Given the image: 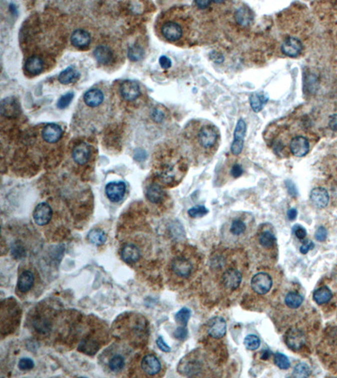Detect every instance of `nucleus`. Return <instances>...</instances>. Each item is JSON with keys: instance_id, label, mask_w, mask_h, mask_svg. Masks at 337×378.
Masks as SVG:
<instances>
[{"instance_id": "nucleus-1", "label": "nucleus", "mask_w": 337, "mask_h": 378, "mask_svg": "<svg viewBox=\"0 0 337 378\" xmlns=\"http://www.w3.org/2000/svg\"><path fill=\"white\" fill-rule=\"evenodd\" d=\"M193 18L188 8L180 7L165 14L159 27L162 37L173 44H185L192 34Z\"/></svg>"}, {"instance_id": "nucleus-2", "label": "nucleus", "mask_w": 337, "mask_h": 378, "mask_svg": "<svg viewBox=\"0 0 337 378\" xmlns=\"http://www.w3.org/2000/svg\"><path fill=\"white\" fill-rule=\"evenodd\" d=\"M219 134L218 129L211 124H205L200 126L196 134L197 145L204 152H214L219 144Z\"/></svg>"}, {"instance_id": "nucleus-3", "label": "nucleus", "mask_w": 337, "mask_h": 378, "mask_svg": "<svg viewBox=\"0 0 337 378\" xmlns=\"http://www.w3.org/2000/svg\"><path fill=\"white\" fill-rule=\"evenodd\" d=\"M289 149L294 156L303 157L306 156L310 151V140L303 134L294 135L289 140Z\"/></svg>"}, {"instance_id": "nucleus-4", "label": "nucleus", "mask_w": 337, "mask_h": 378, "mask_svg": "<svg viewBox=\"0 0 337 378\" xmlns=\"http://www.w3.org/2000/svg\"><path fill=\"white\" fill-rule=\"evenodd\" d=\"M251 283L254 292L260 295H264L269 292L273 287V279L268 274L260 272L252 277Z\"/></svg>"}, {"instance_id": "nucleus-5", "label": "nucleus", "mask_w": 337, "mask_h": 378, "mask_svg": "<svg viewBox=\"0 0 337 378\" xmlns=\"http://www.w3.org/2000/svg\"><path fill=\"white\" fill-rule=\"evenodd\" d=\"M105 365L107 367L109 372H111L113 374H118L126 368L127 359L124 355L117 351L108 352V357L106 358Z\"/></svg>"}, {"instance_id": "nucleus-6", "label": "nucleus", "mask_w": 337, "mask_h": 378, "mask_svg": "<svg viewBox=\"0 0 337 378\" xmlns=\"http://www.w3.org/2000/svg\"><path fill=\"white\" fill-rule=\"evenodd\" d=\"M246 133V124L243 120L238 121L236 128L234 133V141L231 145V151L233 155L238 156L242 152L244 147V138Z\"/></svg>"}, {"instance_id": "nucleus-7", "label": "nucleus", "mask_w": 337, "mask_h": 378, "mask_svg": "<svg viewBox=\"0 0 337 378\" xmlns=\"http://www.w3.org/2000/svg\"><path fill=\"white\" fill-rule=\"evenodd\" d=\"M140 368L146 376H156L161 371V363L154 355H146L141 361Z\"/></svg>"}, {"instance_id": "nucleus-8", "label": "nucleus", "mask_w": 337, "mask_h": 378, "mask_svg": "<svg viewBox=\"0 0 337 378\" xmlns=\"http://www.w3.org/2000/svg\"><path fill=\"white\" fill-rule=\"evenodd\" d=\"M52 218V209L46 203H40L35 207L33 213V219L35 224L40 226L47 225Z\"/></svg>"}, {"instance_id": "nucleus-9", "label": "nucleus", "mask_w": 337, "mask_h": 378, "mask_svg": "<svg viewBox=\"0 0 337 378\" xmlns=\"http://www.w3.org/2000/svg\"><path fill=\"white\" fill-rule=\"evenodd\" d=\"M306 338L301 330L298 329H291L287 332L285 335V342L289 349L294 352L299 351L305 346Z\"/></svg>"}, {"instance_id": "nucleus-10", "label": "nucleus", "mask_w": 337, "mask_h": 378, "mask_svg": "<svg viewBox=\"0 0 337 378\" xmlns=\"http://www.w3.org/2000/svg\"><path fill=\"white\" fill-rule=\"evenodd\" d=\"M83 102L87 108L95 110L105 102V94L99 89H89L84 94Z\"/></svg>"}, {"instance_id": "nucleus-11", "label": "nucleus", "mask_w": 337, "mask_h": 378, "mask_svg": "<svg viewBox=\"0 0 337 378\" xmlns=\"http://www.w3.org/2000/svg\"><path fill=\"white\" fill-rule=\"evenodd\" d=\"M120 94L126 101L131 102L140 96V89L138 83L134 81H124L120 87Z\"/></svg>"}, {"instance_id": "nucleus-12", "label": "nucleus", "mask_w": 337, "mask_h": 378, "mask_svg": "<svg viewBox=\"0 0 337 378\" xmlns=\"http://www.w3.org/2000/svg\"><path fill=\"white\" fill-rule=\"evenodd\" d=\"M126 193V184L123 182H111L105 187V194L113 203H117L123 199Z\"/></svg>"}, {"instance_id": "nucleus-13", "label": "nucleus", "mask_w": 337, "mask_h": 378, "mask_svg": "<svg viewBox=\"0 0 337 378\" xmlns=\"http://www.w3.org/2000/svg\"><path fill=\"white\" fill-rule=\"evenodd\" d=\"M226 321L222 317H214L209 320L208 325V335L214 339H220L226 334Z\"/></svg>"}, {"instance_id": "nucleus-14", "label": "nucleus", "mask_w": 337, "mask_h": 378, "mask_svg": "<svg viewBox=\"0 0 337 378\" xmlns=\"http://www.w3.org/2000/svg\"><path fill=\"white\" fill-rule=\"evenodd\" d=\"M242 282V274L236 269H229L222 276L224 287L229 290L237 289Z\"/></svg>"}, {"instance_id": "nucleus-15", "label": "nucleus", "mask_w": 337, "mask_h": 378, "mask_svg": "<svg viewBox=\"0 0 337 378\" xmlns=\"http://www.w3.org/2000/svg\"><path fill=\"white\" fill-rule=\"evenodd\" d=\"M171 269L176 276L187 277L192 271V264L186 258L176 257L171 263Z\"/></svg>"}, {"instance_id": "nucleus-16", "label": "nucleus", "mask_w": 337, "mask_h": 378, "mask_svg": "<svg viewBox=\"0 0 337 378\" xmlns=\"http://www.w3.org/2000/svg\"><path fill=\"white\" fill-rule=\"evenodd\" d=\"M62 128L57 124L51 123L46 125L41 131L42 139L49 144L57 142L62 138Z\"/></svg>"}, {"instance_id": "nucleus-17", "label": "nucleus", "mask_w": 337, "mask_h": 378, "mask_svg": "<svg viewBox=\"0 0 337 378\" xmlns=\"http://www.w3.org/2000/svg\"><path fill=\"white\" fill-rule=\"evenodd\" d=\"M302 50V42L296 37L288 38L282 45V51L288 57H298Z\"/></svg>"}, {"instance_id": "nucleus-18", "label": "nucleus", "mask_w": 337, "mask_h": 378, "mask_svg": "<svg viewBox=\"0 0 337 378\" xmlns=\"http://www.w3.org/2000/svg\"><path fill=\"white\" fill-rule=\"evenodd\" d=\"M71 43L74 47L78 49L86 48L89 46L91 40L89 33L86 30L78 29L74 30L71 35Z\"/></svg>"}, {"instance_id": "nucleus-19", "label": "nucleus", "mask_w": 337, "mask_h": 378, "mask_svg": "<svg viewBox=\"0 0 337 378\" xmlns=\"http://www.w3.org/2000/svg\"><path fill=\"white\" fill-rule=\"evenodd\" d=\"M121 259L127 264H133L139 260L141 257L140 250L133 244L125 245L121 248Z\"/></svg>"}, {"instance_id": "nucleus-20", "label": "nucleus", "mask_w": 337, "mask_h": 378, "mask_svg": "<svg viewBox=\"0 0 337 378\" xmlns=\"http://www.w3.org/2000/svg\"><path fill=\"white\" fill-rule=\"evenodd\" d=\"M73 161L78 165H84L90 157V149L86 143H80L76 145L72 153Z\"/></svg>"}, {"instance_id": "nucleus-21", "label": "nucleus", "mask_w": 337, "mask_h": 378, "mask_svg": "<svg viewBox=\"0 0 337 378\" xmlns=\"http://www.w3.org/2000/svg\"><path fill=\"white\" fill-rule=\"evenodd\" d=\"M310 199L317 208L323 209L326 208L329 203V193L325 188H316L311 192Z\"/></svg>"}, {"instance_id": "nucleus-22", "label": "nucleus", "mask_w": 337, "mask_h": 378, "mask_svg": "<svg viewBox=\"0 0 337 378\" xmlns=\"http://www.w3.org/2000/svg\"><path fill=\"white\" fill-rule=\"evenodd\" d=\"M43 67V61L38 56L29 57L24 64V68L26 70L27 73L30 75L35 76L40 74L42 72Z\"/></svg>"}, {"instance_id": "nucleus-23", "label": "nucleus", "mask_w": 337, "mask_h": 378, "mask_svg": "<svg viewBox=\"0 0 337 378\" xmlns=\"http://www.w3.org/2000/svg\"><path fill=\"white\" fill-rule=\"evenodd\" d=\"M35 282L34 274L30 271H24L18 278V289L21 292H27L32 288Z\"/></svg>"}, {"instance_id": "nucleus-24", "label": "nucleus", "mask_w": 337, "mask_h": 378, "mask_svg": "<svg viewBox=\"0 0 337 378\" xmlns=\"http://www.w3.org/2000/svg\"><path fill=\"white\" fill-rule=\"evenodd\" d=\"M94 56L99 63L107 65L113 59V53L111 49L105 46H97L94 51Z\"/></svg>"}, {"instance_id": "nucleus-25", "label": "nucleus", "mask_w": 337, "mask_h": 378, "mask_svg": "<svg viewBox=\"0 0 337 378\" xmlns=\"http://www.w3.org/2000/svg\"><path fill=\"white\" fill-rule=\"evenodd\" d=\"M332 297H333V293L332 290L330 289L327 286L320 287L315 291L313 294L314 300L320 305L329 303L330 301L332 300Z\"/></svg>"}, {"instance_id": "nucleus-26", "label": "nucleus", "mask_w": 337, "mask_h": 378, "mask_svg": "<svg viewBox=\"0 0 337 378\" xmlns=\"http://www.w3.org/2000/svg\"><path fill=\"white\" fill-rule=\"evenodd\" d=\"M164 197H165V192L161 188V186L154 183L148 187L147 190V198L148 201L151 202L153 204H158L163 200Z\"/></svg>"}, {"instance_id": "nucleus-27", "label": "nucleus", "mask_w": 337, "mask_h": 378, "mask_svg": "<svg viewBox=\"0 0 337 378\" xmlns=\"http://www.w3.org/2000/svg\"><path fill=\"white\" fill-rule=\"evenodd\" d=\"M78 77H79V73L78 71L73 67H69L60 73L58 76V81L62 84H68L77 80Z\"/></svg>"}, {"instance_id": "nucleus-28", "label": "nucleus", "mask_w": 337, "mask_h": 378, "mask_svg": "<svg viewBox=\"0 0 337 378\" xmlns=\"http://www.w3.org/2000/svg\"><path fill=\"white\" fill-rule=\"evenodd\" d=\"M304 301L302 296L296 292H290L285 297V303L290 309H298Z\"/></svg>"}, {"instance_id": "nucleus-29", "label": "nucleus", "mask_w": 337, "mask_h": 378, "mask_svg": "<svg viewBox=\"0 0 337 378\" xmlns=\"http://www.w3.org/2000/svg\"><path fill=\"white\" fill-rule=\"evenodd\" d=\"M258 242L265 249H270L276 244L277 239L275 236L270 231H264L259 236Z\"/></svg>"}, {"instance_id": "nucleus-30", "label": "nucleus", "mask_w": 337, "mask_h": 378, "mask_svg": "<svg viewBox=\"0 0 337 378\" xmlns=\"http://www.w3.org/2000/svg\"><path fill=\"white\" fill-rule=\"evenodd\" d=\"M88 239L93 244L100 246L106 242L107 236L104 231L99 229H95L89 231V233L88 234Z\"/></svg>"}, {"instance_id": "nucleus-31", "label": "nucleus", "mask_w": 337, "mask_h": 378, "mask_svg": "<svg viewBox=\"0 0 337 378\" xmlns=\"http://www.w3.org/2000/svg\"><path fill=\"white\" fill-rule=\"evenodd\" d=\"M268 100V97L265 96L263 94H253L251 95L250 101H251V106L252 110L255 112H260L262 110V108L266 105V103Z\"/></svg>"}, {"instance_id": "nucleus-32", "label": "nucleus", "mask_w": 337, "mask_h": 378, "mask_svg": "<svg viewBox=\"0 0 337 378\" xmlns=\"http://www.w3.org/2000/svg\"><path fill=\"white\" fill-rule=\"evenodd\" d=\"M99 346L96 342H94L92 340H85L81 342L80 345L78 346V351L83 352L86 355H94L97 352Z\"/></svg>"}, {"instance_id": "nucleus-33", "label": "nucleus", "mask_w": 337, "mask_h": 378, "mask_svg": "<svg viewBox=\"0 0 337 378\" xmlns=\"http://www.w3.org/2000/svg\"><path fill=\"white\" fill-rule=\"evenodd\" d=\"M311 375V369L310 367L305 363H299L295 366L293 376L294 378H308Z\"/></svg>"}, {"instance_id": "nucleus-34", "label": "nucleus", "mask_w": 337, "mask_h": 378, "mask_svg": "<svg viewBox=\"0 0 337 378\" xmlns=\"http://www.w3.org/2000/svg\"><path fill=\"white\" fill-rule=\"evenodd\" d=\"M244 344L246 348L250 351H255L259 348L261 346V341L258 336L255 335H249L244 340Z\"/></svg>"}, {"instance_id": "nucleus-35", "label": "nucleus", "mask_w": 337, "mask_h": 378, "mask_svg": "<svg viewBox=\"0 0 337 378\" xmlns=\"http://www.w3.org/2000/svg\"><path fill=\"white\" fill-rule=\"evenodd\" d=\"M192 312L187 308H183L180 311L175 314V321L179 323L182 326H186L188 323L189 319L191 318Z\"/></svg>"}, {"instance_id": "nucleus-36", "label": "nucleus", "mask_w": 337, "mask_h": 378, "mask_svg": "<svg viewBox=\"0 0 337 378\" xmlns=\"http://www.w3.org/2000/svg\"><path fill=\"white\" fill-rule=\"evenodd\" d=\"M274 363L278 368L282 370H287L290 368V362L289 358L285 355L282 353H276L274 356Z\"/></svg>"}, {"instance_id": "nucleus-37", "label": "nucleus", "mask_w": 337, "mask_h": 378, "mask_svg": "<svg viewBox=\"0 0 337 378\" xmlns=\"http://www.w3.org/2000/svg\"><path fill=\"white\" fill-rule=\"evenodd\" d=\"M128 58L132 62H138L142 59L143 56V50L138 45H133L128 49Z\"/></svg>"}, {"instance_id": "nucleus-38", "label": "nucleus", "mask_w": 337, "mask_h": 378, "mask_svg": "<svg viewBox=\"0 0 337 378\" xmlns=\"http://www.w3.org/2000/svg\"><path fill=\"white\" fill-rule=\"evenodd\" d=\"M246 230V226L242 220H235L233 221L230 226V232L233 236H241L245 233Z\"/></svg>"}, {"instance_id": "nucleus-39", "label": "nucleus", "mask_w": 337, "mask_h": 378, "mask_svg": "<svg viewBox=\"0 0 337 378\" xmlns=\"http://www.w3.org/2000/svg\"><path fill=\"white\" fill-rule=\"evenodd\" d=\"M236 19L240 24H248L252 19L251 11L248 8H241L239 9L236 14Z\"/></svg>"}, {"instance_id": "nucleus-40", "label": "nucleus", "mask_w": 337, "mask_h": 378, "mask_svg": "<svg viewBox=\"0 0 337 378\" xmlns=\"http://www.w3.org/2000/svg\"><path fill=\"white\" fill-rule=\"evenodd\" d=\"M208 213V209L206 207L199 206L192 207L188 210L189 216H191L192 218H199L204 216Z\"/></svg>"}, {"instance_id": "nucleus-41", "label": "nucleus", "mask_w": 337, "mask_h": 378, "mask_svg": "<svg viewBox=\"0 0 337 378\" xmlns=\"http://www.w3.org/2000/svg\"><path fill=\"white\" fill-rule=\"evenodd\" d=\"M34 366H35V363H34L32 360L30 359V358L24 357V358H21V359L19 360L18 368H19V370L29 371L33 369Z\"/></svg>"}, {"instance_id": "nucleus-42", "label": "nucleus", "mask_w": 337, "mask_h": 378, "mask_svg": "<svg viewBox=\"0 0 337 378\" xmlns=\"http://www.w3.org/2000/svg\"><path fill=\"white\" fill-rule=\"evenodd\" d=\"M73 99V93H68L66 94L60 98V100L57 102V107L59 109H65L67 107L68 105H70V103L72 102V100Z\"/></svg>"}, {"instance_id": "nucleus-43", "label": "nucleus", "mask_w": 337, "mask_h": 378, "mask_svg": "<svg viewBox=\"0 0 337 378\" xmlns=\"http://www.w3.org/2000/svg\"><path fill=\"white\" fill-rule=\"evenodd\" d=\"M175 338L180 341H183L187 337L188 335V330L186 329V326H181V327L177 328L174 333Z\"/></svg>"}, {"instance_id": "nucleus-44", "label": "nucleus", "mask_w": 337, "mask_h": 378, "mask_svg": "<svg viewBox=\"0 0 337 378\" xmlns=\"http://www.w3.org/2000/svg\"><path fill=\"white\" fill-rule=\"evenodd\" d=\"M293 233L296 236L297 238L299 240L305 239V236L307 235L306 230H305L304 227H302V226H298V225L294 226V228H293Z\"/></svg>"}, {"instance_id": "nucleus-45", "label": "nucleus", "mask_w": 337, "mask_h": 378, "mask_svg": "<svg viewBox=\"0 0 337 378\" xmlns=\"http://www.w3.org/2000/svg\"><path fill=\"white\" fill-rule=\"evenodd\" d=\"M156 344L159 350H161L162 352H170L171 351V348L170 346H168L165 340L162 338L161 336H159L156 340Z\"/></svg>"}, {"instance_id": "nucleus-46", "label": "nucleus", "mask_w": 337, "mask_h": 378, "mask_svg": "<svg viewBox=\"0 0 337 378\" xmlns=\"http://www.w3.org/2000/svg\"><path fill=\"white\" fill-rule=\"evenodd\" d=\"M315 236H316V239L317 240L318 242H325L327 237V230L321 226V227H320V228L316 231Z\"/></svg>"}, {"instance_id": "nucleus-47", "label": "nucleus", "mask_w": 337, "mask_h": 378, "mask_svg": "<svg viewBox=\"0 0 337 378\" xmlns=\"http://www.w3.org/2000/svg\"><path fill=\"white\" fill-rule=\"evenodd\" d=\"M159 64L161 66L162 68L168 69L171 67L172 63H171V61L169 57H166V56H162V57H159Z\"/></svg>"}, {"instance_id": "nucleus-48", "label": "nucleus", "mask_w": 337, "mask_h": 378, "mask_svg": "<svg viewBox=\"0 0 337 378\" xmlns=\"http://www.w3.org/2000/svg\"><path fill=\"white\" fill-rule=\"evenodd\" d=\"M315 247V244L312 242H305L304 244L300 247V252L305 255L307 254L308 252H310V250L313 249Z\"/></svg>"}, {"instance_id": "nucleus-49", "label": "nucleus", "mask_w": 337, "mask_h": 378, "mask_svg": "<svg viewBox=\"0 0 337 378\" xmlns=\"http://www.w3.org/2000/svg\"><path fill=\"white\" fill-rule=\"evenodd\" d=\"M231 172V175H232L233 177H239L243 174L242 167H241L240 165L235 164V165H234V166H232L231 172Z\"/></svg>"}, {"instance_id": "nucleus-50", "label": "nucleus", "mask_w": 337, "mask_h": 378, "mask_svg": "<svg viewBox=\"0 0 337 378\" xmlns=\"http://www.w3.org/2000/svg\"><path fill=\"white\" fill-rule=\"evenodd\" d=\"M153 117H154V121H158V122H160V121L164 119V117H165V116H164V113L162 112L161 110H154V114H153Z\"/></svg>"}, {"instance_id": "nucleus-51", "label": "nucleus", "mask_w": 337, "mask_h": 378, "mask_svg": "<svg viewBox=\"0 0 337 378\" xmlns=\"http://www.w3.org/2000/svg\"><path fill=\"white\" fill-rule=\"evenodd\" d=\"M330 127L333 130H337V115L332 116L330 120Z\"/></svg>"}, {"instance_id": "nucleus-52", "label": "nucleus", "mask_w": 337, "mask_h": 378, "mask_svg": "<svg viewBox=\"0 0 337 378\" xmlns=\"http://www.w3.org/2000/svg\"><path fill=\"white\" fill-rule=\"evenodd\" d=\"M287 188H288V190H289V193L290 195L296 197L297 194H298V192H297L295 186H294L293 183H287Z\"/></svg>"}, {"instance_id": "nucleus-53", "label": "nucleus", "mask_w": 337, "mask_h": 378, "mask_svg": "<svg viewBox=\"0 0 337 378\" xmlns=\"http://www.w3.org/2000/svg\"><path fill=\"white\" fill-rule=\"evenodd\" d=\"M297 215H298V211L295 209H290L288 211V218L289 220H294L296 219Z\"/></svg>"}, {"instance_id": "nucleus-54", "label": "nucleus", "mask_w": 337, "mask_h": 378, "mask_svg": "<svg viewBox=\"0 0 337 378\" xmlns=\"http://www.w3.org/2000/svg\"><path fill=\"white\" fill-rule=\"evenodd\" d=\"M210 3V2H208V1H197L196 2V4L201 8H207Z\"/></svg>"}, {"instance_id": "nucleus-55", "label": "nucleus", "mask_w": 337, "mask_h": 378, "mask_svg": "<svg viewBox=\"0 0 337 378\" xmlns=\"http://www.w3.org/2000/svg\"><path fill=\"white\" fill-rule=\"evenodd\" d=\"M271 356H272V352H271V351H270V350H265V351H263V352H262V359L267 360L270 357H271Z\"/></svg>"}]
</instances>
